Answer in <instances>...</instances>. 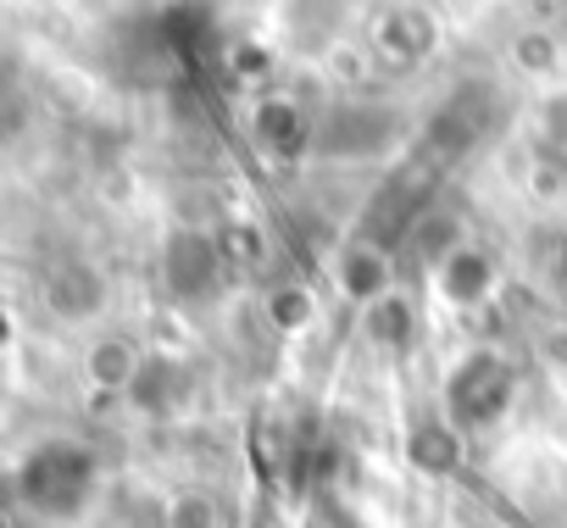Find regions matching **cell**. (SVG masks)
Instances as JSON below:
<instances>
[{"label": "cell", "instance_id": "cell-1", "mask_svg": "<svg viewBox=\"0 0 567 528\" xmlns=\"http://www.w3.org/2000/svg\"><path fill=\"white\" fill-rule=\"evenodd\" d=\"M12 489L34 517H79L95 495V456L79 439H45L23 456Z\"/></svg>", "mask_w": 567, "mask_h": 528}, {"label": "cell", "instance_id": "cell-2", "mask_svg": "<svg viewBox=\"0 0 567 528\" xmlns=\"http://www.w3.org/2000/svg\"><path fill=\"white\" fill-rule=\"evenodd\" d=\"M512 401V367L495 356V351H478L467 356L451 384H445V412H451V428H484L506 412Z\"/></svg>", "mask_w": 567, "mask_h": 528}, {"label": "cell", "instance_id": "cell-3", "mask_svg": "<svg viewBox=\"0 0 567 528\" xmlns=\"http://www.w3.org/2000/svg\"><path fill=\"white\" fill-rule=\"evenodd\" d=\"M162 273H167V290H173L178 301H200V296H212V290H217V273H223V245H217V239H206V234H195V228H184V234H173V239H167V261H162Z\"/></svg>", "mask_w": 567, "mask_h": 528}, {"label": "cell", "instance_id": "cell-4", "mask_svg": "<svg viewBox=\"0 0 567 528\" xmlns=\"http://www.w3.org/2000/svg\"><path fill=\"white\" fill-rule=\"evenodd\" d=\"M390 134H395L390 112H340V117L323 128V145H329V151H357V156H368V151H384Z\"/></svg>", "mask_w": 567, "mask_h": 528}, {"label": "cell", "instance_id": "cell-5", "mask_svg": "<svg viewBox=\"0 0 567 528\" xmlns=\"http://www.w3.org/2000/svg\"><path fill=\"white\" fill-rule=\"evenodd\" d=\"M440 290H445V301H456V307H473V301H484V290H489V261L478 256V250H451V256H440Z\"/></svg>", "mask_w": 567, "mask_h": 528}, {"label": "cell", "instance_id": "cell-6", "mask_svg": "<svg viewBox=\"0 0 567 528\" xmlns=\"http://www.w3.org/2000/svg\"><path fill=\"white\" fill-rule=\"evenodd\" d=\"M256 145L272 151V156L307 151V117H301L290 101H267V106L256 112Z\"/></svg>", "mask_w": 567, "mask_h": 528}, {"label": "cell", "instance_id": "cell-7", "mask_svg": "<svg viewBox=\"0 0 567 528\" xmlns=\"http://www.w3.org/2000/svg\"><path fill=\"white\" fill-rule=\"evenodd\" d=\"M128 395H134L145 412H167V406L184 395V367H178V362H162V356H156V362H140Z\"/></svg>", "mask_w": 567, "mask_h": 528}, {"label": "cell", "instance_id": "cell-8", "mask_svg": "<svg viewBox=\"0 0 567 528\" xmlns=\"http://www.w3.org/2000/svg\"><path fill=\"white\" fill-rule=\"evenodd\" d=\"M51 307L68 312V318L95 312V307H101V279H95L90 268H79V261H68L62 279H51Z\"/></svg>", "mask_w": 567, "mask_h": 528}, {"label": "cell", "instance_id": "cell-9", "mask_svg": "<svg viewBox=\"0 0 567 528\" xmlns=\"http://www.w3.org/2000/svg\"><path fill=\"white\" fill-rule=\"evenodd\" d=\"M368 329H373V340H379V345H406V340H412V329H417V318H412V301L384 290V296L373 301V318H368Z\"/></svg>", "mask_w": 567, "mask_h": 528}, {"label": "cell", "instance_id": "cell-10", "mask_svg": "<svg viewBox=\"0 0 567 528\" xmlns=\"http://www.w3.org/2000/svg\"><path fill=\"white\" fill-rule=\"evenodd\" d=\"M456 428H445V423H423L417 434H412V462L423 467V473H451L456 467Z\"/></svg>", "mask_w": 567, "mask_h": 528}, {"label": "cell", "instance_id": "cell-11", "mask_svg": "<svg viewBox=\"0 0 567 528\" xmlns=\"http://www.w3.org/2000/svg\"><path fill=\"white\" fill-rule=\"evenodd\" d=\"M90 373H95V384H106V390H128L134 373H140V362H134V351H128L123 340H106V345H95Z\"/></svg>", "mask_w": 567, "mask_h": 528}, {"label": "cell", "instance_id": "cell-12", "mask_svg": "<svg viewBox=\"0 0 567 528\" xmlns=\"http://www.w3.org/2000/svg\"><path fill=\"white\" fill-rule=\"evenodd\" d=\"M206 517H212V511H206L200 500H184V506H178V528H206Z\"/></svg>", "mask_w": 567, "mask_h": 528}, {"label": "cell", "instance_id": "cell-13", "mask_svg": "<svg viewBox=\"0 0 567 528\" xmlns=\"http://www.w3.org/2000/svg\"><path fill=\"white\" fill-rule=\"evenodd\" d=\"M0 528H12V500L0 495Z\"/></svg>", "mask_w": 567, "mask_h": 528}]
</instances>
